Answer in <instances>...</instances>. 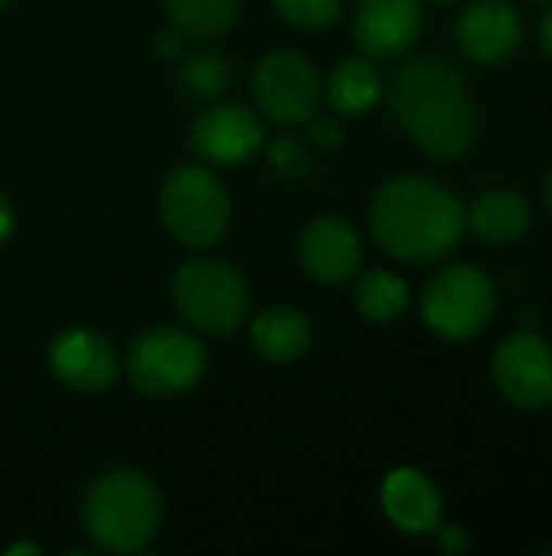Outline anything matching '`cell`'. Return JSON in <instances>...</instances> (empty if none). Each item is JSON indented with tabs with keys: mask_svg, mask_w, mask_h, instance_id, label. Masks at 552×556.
<instances>
[{
	"mask_svg": "<svg viewBox=\"0 0 552 556\" xmlns=\"http://www.w3.org/2000/svg\"><path fill=\"white\" fill-rule=\"evenodd\" d=\"M384 94L394 121L433 160H459L478 137V108L465 75L442 55H413L397 65Z\"/></svg>",
	"mask_w": 552,
	"mask_h": 556,
	"instance_id": "6da1fadb",
	"label": "cell"
},
{
	"mask_svg": "<svg viewBox=\"0 0 552 556\" xmlns=\"http://www.w3.org/2000/svg\"><path fill=\"white\" fill-rule=\"evenodd\" d=\"M381 508L387 521L410 538H433L442 525V495L426 472L400 466L381 482Z\"/></svg>",
	"mask_w": 552,
	"mask_h": 556,
	"instance_id": "9a60e30c",
	"label": "cell"
},
{
	"mask_svg": "<svg viewBox=\"0 0 552 556\" xmlns=\"http://www.w3.org/2000/svg\"><path fill=\"white\" fill-rule=\"evenodd\" d=\"M179 46H182V36H179L176 29L159 33V36H156V42H153V49H156V55H159V59H176V55H179Z\"/></svg>",
	"mask_w": 552,
	"mask_h": 556,
	"instance_id": "484cf974",
	"label": "cell"
},
{
	"mask_svg": "<svg viewBox=\"0 0 552 556\" xmlns=\"http://www.w3.org/2000/svg\"><path fill=\"white\" fill-rule=\"evenodd\" d=\"M3 7H7V0H0V13H3Z\"/></svg>",
	"mask_w": 552,
	"mask_h": 556,
	"instance_id": "1f68e13d",
	"label": "cell"
},
{
	"mask_svg": "<svg viewBox=\"0 0 552 556\" xmlns=\"http://www.w3.org/2000/svg\"><path fill=\"white\" fill-rule=\"evenodd\" d=\"M16 554H39V547H36V544H16V547H7V556H16Z\"/></svg>",
	"mask_w": 552,
	"mask_h": 556,
	"instance_id": "f1b7e54d",
	"label": "cell"
},
{
	"mask_svg": "<svg viewBox=\"0 0 552 556\" xmlns=\"http://www.w3.org/2000/svg\"><path fill=\"white\" fill-rule=\"evenodd\" d=\"M166 3V16L169 26L182 36V39H215L224 29H231V23L241 13V0H163Z\"/></svg>",
	"mask_w": 552,
	"mask_h": 556,
	"instance_id": "ffe728a7",
	"label": "cell"
},
{
	"mask_svg": "<svg viewBox=\"0 0 552 556\" xmlns=\"http://www.w3.org/2000/svg\"><path fill=\"white\" fill-rule=\"evenodd\" d=\"M81 521L98 551L140 554L153 544L159 531L163 498L143 472L111 469L88 485Z\"/></svg>",
	"mask_w": 552,
	"mask_h": 556,
	"instance_id": "3957f363",
	"label": "cell"
},
{
	"mask_svg": "<svg viewBox=\"0 0 552 556\" xmlns=\"http://www.w3.org/2000/svg\"><path fill=\"white\" fill-rule=\"evenodd\" d=\"M534 222L530 202L508 186H495L475 195V202L465 208V231H472L478 241L491 248L517 244Z\"/></svg>",
	"mask_w": 552,
	"mask_h": 556,
	"instance_id": "2e32d148",
	"label": "cell"
},
{
	"mask_svg": "<svg viewBox=\"0 0 552 556\" xmlns=\"http://www.w3.org/2000/svg\"><path fill=\"white\" fill-rule=\"evenodd\" d=\"M345 0H273L283 23L296 29H325L342 16Z\"/></svg>",
	"mask_w": 552,
	"mask_h": 556,
	"instance_id": "7402d4cb",
	"label": "cell"
},
{
	"mask_svg": "<svg viewBox=\"0 0 552 556\" xmlns=\"http://www.w3.org/2000/svg\"><path fill=\"white\" fill-rule=\"evenodd\" d=\"M306 127H309V140H312L316 147H322V150H335V147H342V140H345V127H342V117H338V114H322V111H316V114L306 121Z\"/></svg>",
	"mask_w": 552,
	"mask_h": 556,
	"instance_id": "603a6c76",
	"label": "cell"
},
{
	"mask_svg": "<svg viewBox=\"0 0 552 556\" xmlns=\"http://www.w3.org/2000/svg\"><path fill=\"white\" fill-rule=\"evenodd\" d=\"M491 378L511 407L547 410L552 407V345L534 329L504 336L491 355Z\"/></svg>",
	"mask_w": 552,
	"mask_h": 556,
	"instance_id": "9c48e42d",
	"label": "cell"
},
{
	"mask_svg": "<svg viewBox=\"0 0 552 556\" xmlns=\"http://www.w3.org/2000/svg\"><path fill=\"white\" fill-rule=\"evenodd\" d=\"M433 3H459V0H433Z\"/></svg>",
	"mask_w": 552,
	"mask_h": 556,
	"instance_id": "4dcf8cb0",
	"label": "cell"
},
{
	"mask_svg": "<svg viewBox=\"0 0 552 556\" xmlns=\"http://www.w3.org/2000/svg\"><path fill=\"white\" fill-rule=\"evenodd\" d=\"M49 368L52 375L81 394L107 391L117 375L120 362L114 345L94 329H65L49 342Z\"/></svg>",
	"mask_w": 552,
	"mask_h": 556,
	"instance_id": "5bb4252c",
	"label": "cell"
},
{
	"mask_svg": "<svg viewBox=\"0 0 552 556\" xmlns=\"http://www.w3.org/2000/svg\"><path fill=\"white\" fill-rule=\"evenodd\" d=\"M322 94L329 98L335 114L358 117L384 98V75L374 65V59L348 55L332 68L329 81L322 85Z\"/></svg>",
	"mask_w": 552,
	"mask_h": 556,
	"instance_id": "e0dca14e",
	"label": "cell"
},
{
	"mask_svg": "<svg viewBox=\"0 0 552 556\" xmlns=\"http://www.w3.org/2000/svg\"><path fill=\"white\" fill-rule=\"evenodd\" d=\"M543 205H547V212L552 215V169L550 176H547V182H543Z\"/></svg>",
	"mask_w": 552,
	"mask_h": 556,
	"instance_id": "f546056e",
	"label": "cell"
},
{
	"mask_svg": "<svg viewBox=\"0 0 552 556\" xmlns=\"http://www.w3.org/2000/svg\"><path fill=\"white\" fill-rule=\"evenodd\" d=\"M159 218L182 248L205 251L224 238L231 222V199L211 166L182 163L163 179Z\"/></svg>",
	"mask_w": 552,
	"mask_h": 556,
	"instance_id": "5b68a950",
	"label": "cell"
},
{
	"mask_svg": "<svg viewBox=\"0 0 552 556\" xmlns=\"http://www.w3.org/2000/svg\"><path fill=\"white\" fill-rule=\"evenodd\" d=\"M423 33V0H358L351 36L361 55L390 62L407 55Z\"/></svg>",
	"mask_w": 552,
	"mask_h": 556,
	"instance_id": "4fadbf2b",
	"label": "cell"
},
{
	"mask_svg": "<svg viewBox=\"0 0 552 556\" xmlns=\"http://www.w3.org/2000/svg\"><path fill=\"white\" fill-rule=\"evenodd\" d=\"M540 46H543V52L552 59V3L550 10L543 13V20H540Z\"/></svg>",
	"mask_w": 552,
	"mask_h": 556,
	"instance_id": "83f0119b",
	"label": "cell"
},
{
	"mask_svg": "<svg viewBox=\"0 0 552 556\" xmlns=\"http://www.w3.org/2000/svg\"><path fill=\"white\" fill-rule=\"evenodd\" d=\"M267 156H270V163L277 166V169H283V173H299V169H306V150L299 147V140H293V137H277L270 147H267Z\"/></svg>",
	"mask_w": 552,
	"mask_h": 556,
	"instance_id": "cb8c5ba5",
	"label": "cell"
},
{
	"mask_svg": "<svg viewBox=\"0 0 552 556\" xmlns=\"http://www.w3.org/2000/svg\"><path fill=\"white\" fill-rule=\"evenodd\" d=\"M498 309V287L491 274L478 264H446L439 267L420 300L423 323L433 336L446 342H468L488 329Z\"/></svg>",
	"mask_w": 552,
	"mask_h": 556,
	"instance_id": "8992f818",
	"label": "cell"
},
{
	"mask_svg": "<svg viewBox=\"0 0 552 556\" xmlns=\"http://www.w3.org/2000/svg\"><path fill=\"white\" fill-rule=\"evenodd\" d=\"M524 16L511 0H472L455 20V42L475 65H501L524 42Z\"/></svg>",
	"mask_w": 552,
	"mask_h": 556,
	"instance_id": "7c38bea8",
	"label": "cell"
},
{
	"mask_svg": "<svg viewBox=\"0 0 552 556\" xmlns=\"http://www.w3.org/2000/svg\"><path fill=\"white\" fill-rule=\"evenodd\" d=\"M251 94L257 114L283 127H299L322 104V78L309 55L296 49H273L257 62Z\"/></svg>",
	"mask_w": 552,
	"mask_h": 556,
	"instance_id": "ba28073f",
	"label": "cell"
},
{
	"mask_svg": "<svg viewBox=\"0 0 552 556\" xmlns=\"http://www.w3.org/2000/svg\"><path fill=\"white\" fill-rule=\"evenodd\" d=\"M172 306L179 319L205 336H231L244 326L251 290L238 267L221 257H192L172 277Z\"/></svg>",
	"mask_w": 552,
	"mask_h": 556,
	"instance_id": "277c9868",
	"label": "cell"
},
{
	"mask_svg": "<svg viewBox=\"0 0 552 556\" xmlns=\"http://www.w3.org/2000/svg\"><path fill=\"white\" fill-rule=\"evenodd\" d=\"M368 225L384 254L400 264H439L465 235V205L429 176H394L368 205Z\"/></svg>",
	"mask_w": 552,
	"mask_h": 556,
	"instance_id": "7a4b0ae2",
	"label": "cell"
},
{
	"mask_svg": "<svg viewBox=\"0 0 552 556\" xmlns=\"http://www.w3.org/2000/svg\"><path fill=\"white\" fill-rule=\"evenodd\" d=\"M13 235V208L7 202V195L0 192V244Z\"/></svg>",
	"mask_w": 552,
	"mask_h": 556,
	"instance_id": "4316f807",
	"label": "cell"
},
{
	"mask_svg": "<svg viewBox=\"0 0 552 556\" xmlns=\"http://www.w3.org/2000/svg\"><path fill=\"white\" fill-rule=\"evenodd\" d=\"M205 345L179 326H153L127 349V381L143 397L185 394L205 378Z\"/></svg>",
	"mask_w": 552,
	"mask_h": 556,
	"instance_id": "52a82bcc",
	"label": "cell"
},
{
	"mask_svg": "<svg viewBox=\"0 0 552 556\" xmlns=\"http://www.w3.org/2000/svg\"><path fill=\"white\" fill-rule=\"evenodd\" d=\"M433 538H436V544H439L442 554L459 556L472 547V538H468V531H465L462 525H439Z\"/></svg>",
	"mask_w": 552,
	"mask_h": 556,
	"instance_id": "d4e9b609",
	"label": "cell"
},
{
	"mask_svg": "<svg viewBox=\"0 0 552 556\" xmlns=\"http://www.w3.org/2000/svg\"><path fill=\"white\" fill-rule=\"evenodd\" d=\"M264 121L244 104H208L189 127V150L205 166H241L264 150Z\"/></svg>",
	"mask_w": 552,
	"mask_h": 556,
	"instance_id": "30bf717a",
	"label": "cell"
},
{
	"mask_svg": "<svg viewBox=\"0 0 552 556\" xmlns=\"http://www.w3.org/2000/svg\"><path fill=\"white\" fill-rule=\"evenodd\" d=\"M534 3H552V0H534Z\"/></svg>",
	"mask_w": 552,
	"mask_h": 556,
	"instance_id": "d6a6232c",
	"label": "cell"
},
{
	"mask_svg": "<svg viewBox=\"0 0 552 556\" xmlns=\"http://www.w3.org/2000/svg\"><path fill=\"white\" fill-rule=\"evenodd\" d=\"M251 342L267 362H296L312 345V323L293 306H270L251 323Z\"/></svg>",
	"mask_w": 552,
	"mask_h": 556,
	"instance_id": "ac0fdd59",
	"label": "cell"
},
{
	"mask_svg": "<svg viewBox=\"0 0 552 556\" xmlns=\"http://www.w3.org/2000/svg\"><path fill=\"white\" fill-rule=\"evenodd\" d=\"M231 85V65L218 49H198L179 65V88L192 101H218Z\"/></svg>",
	"mask_w": 552,
	"mask_h": 556,
	"instance_id": "44dd1931",
	"label": "cell"
},
{
	"mask_svg": "<svg viewBox=\"0 0 552 556\" xmlns=\"http://www.w3.org/2000/svg\"><path fill=\"white\" fill-rule=\"evenodd\" d=\"M361 235L358 228L335 212L316 215L299 231V261L303 270L322 287H342L358 277L361 270Z\"/></svg>",
	"mask_w": 552,
	"mask_h": 556,
	"instance_id": "8fae6325",
	"label": "cell"
},
{
	"mask_svg": "<svg viewBox=\"0 0 552 556\" xmlns=\"http://www.w3.org/2000/svg\"><path fill=\"white\" fill-rule=\"evenodd\" d=\"M355 306L368 323L387 326L410 306V287L394 270H368L355 280Z\"/></svg>",
	"mask_w": 552,
	"mask_h": 556,
	"instance_id": "d6986e66",
	"label": "cell"
}]
</instances>
